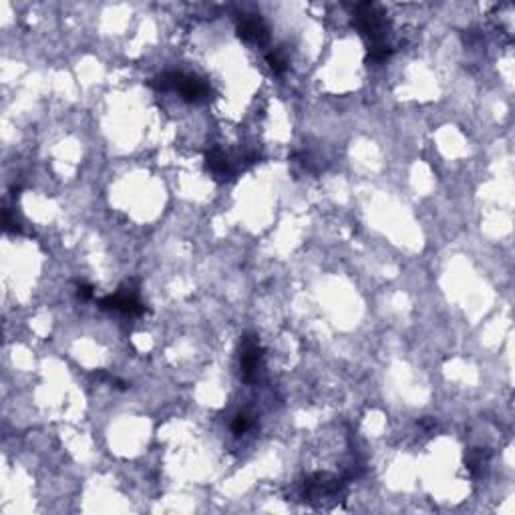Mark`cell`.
<instances>
[{
    "label": "cell",
    "mask_w": 515,
    "mask_h": 515,
    "mask_svg": "<svg viewBox=\"0 0 515 515\" xmlns=\"http://www.w3.org/2000/svg\"><path fill=\"white\" fill-rule=\"evenodd\" d=\"M99 306L103 310H117V312H123V314L137 316L145 312V306L143 302L137 298V292L135 290H127V288H121L117 294L113 296H107L99 302Z\"/></svg>",
    "instance_id": "obj_1"
},
{
    "label": "cell",
    "mask_w": 515,
    "mask_h": 515,
    "mask_svg": "<svg viewBox=\"0 0 515 515\" xmlns=\"http://www.w3.org/2000/svg\"><path fill=\"white\" fill-rule=\"evenodd\" d=\"M262 347L258 344V340L254 336H246L242 340V354H240V368H242V377L244 381L252 382L258 377V366L262 361Z\"/></svg>",
    "instance_id": "obj_2"
},
{
    "label": "cell",
    "mask_w": 515,
    "mask_h": 515,
    "mask_svg": "<svg viewBox=\"0 0 515 515\" xmlns=\"http://www.w3.org/2000/svg\"><path fill=\"white\" fill-rule=\"evenodd\" d=\"M238 34L248 41V43H256V45H266L270 34H268L266 24L256 17H246L240 20L238 24Z\"/></svg>",
    "instance_id": "obj_3"
},
{
    "label": "cell",
    "mask_w": 515,
    "mask_h": 515,
    "mask_svg": "<svg viewBox=\"0 0 515 515\" xmlns=\"http://www.w3.org/2000/svg\"><path fill=\"white\" fill-rule=\"evenodd\" d=\"M175 91H180L183 99L194 103V101L203 99L208 95V85L196 79V77H185V75H180V81H177V87Z\"/></svg>",
    "instance_id": "obj_4"
},
{
    "label": "cell",
    "mask_w": 515,
    "mask_h": 515,
    "mask_svg": "<svg viewBox=\"0 0 515 515\" xmlns=\"http://www.w3.org/2000/svg\"><path fill=\"white\" fill-rule=\"evenodd\" d=\"M205 164H208V169L216 175L217 180H230V177H232L230 161H228L226 153L219 150V147H212V150L208 151Z\"/></svg>",
    "instance_id": "obj_5"
},
{
    "label": "cell",
    "mask_w": 515,
    "mask_h": 515,
    "mask_svg": "<svg viewBox=\"0 0 515 515\" xmlns=\"http://www.w3.org/2000/svg\"><path fill=\"white\" fill-rule=\"evenodd\" d=\"M266 61H268V65H270V68H272L274 73L282 75L284 71H286V61H284L282 55H280L278 50H272V52H268Z\"/></svg>",
    "instance_id": "obj_6"
},
{
    "label": "cell",
    "mask_w": 515,
    "mask_h": 515,
    "mask_svg": "<svg viewBox=\"0 0 515 515\" xmlns=\"http://www.w3.org/2000/svg\"><path fill=\"white\" fill-rule=\"evenodd\" d=\"M249 419L246 415H238L235 419H233V423H232V431L235 433V435H244V433L248 431L249 429Z\"/></svg>",
    "instance_id": "obj_7"
},
{
    "label": "cell",
    "mask_w": 515,
    "mask_h": 515,
    "mask_svg": "<svg viewBox=\"0 0 515 515\" xmlns=\"http://www.w3.org/2000/svg\"><path fill=\"white\" fill-rule=\"evenodd\" d=\"M93 286H89V284H79V288H77V296L81 300H91L93 298Z\"/></svg>",
    "instance_id": "obj_8"
}]
</instances>
